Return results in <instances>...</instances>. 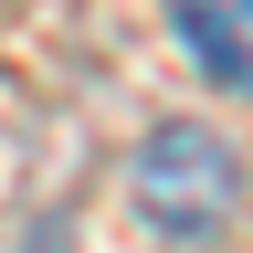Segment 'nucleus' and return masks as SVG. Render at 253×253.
I'll list each match as a JSON object with an SVG mask.
<instances>
[{"label": "nucleus", "mask_w": 253, "mask_h": 253, "mask_svg": "<svg viewBox=\"0 0 253 253\" xmlns=\"http://www.w3.org/2000/svg\"><path fill=\"white\" fill-rule=\"evenodd\" d=\"M243 201V158L211 137V126H158V137L137 148V211L158 221L169 243H201L221 232Z\"/></svg>", "instance_id": "obj_1"}, {"label": "nucleus", "mask_w": 253, "mask_h": 253, "mask_svg": "<svg viewBox=\"0 0 253 253\" xmlns=\"http://www.w3.org/2000/svg\"><path fill=\"white\" fill-rule=\"evenodd\" d=\"M169 32L221 95H253V0H169Z\"/></svg>", "instance_id": "obj_2"}]
</instances>
